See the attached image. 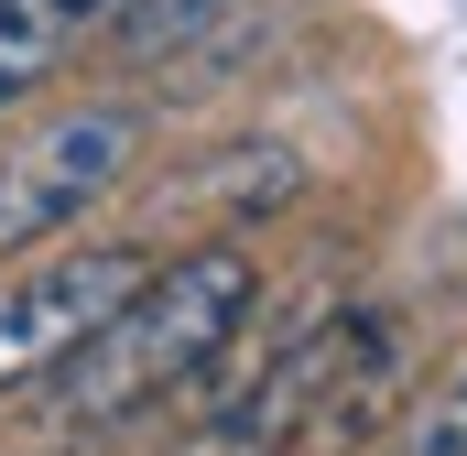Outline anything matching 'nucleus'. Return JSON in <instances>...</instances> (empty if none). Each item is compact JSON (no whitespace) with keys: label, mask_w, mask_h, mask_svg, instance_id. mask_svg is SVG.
Returning a JSON list of instances; mask_svg holds the SVG:
<instances>
[{"label":"nucleus","mask_w":467,"mask_h":456,"mask_svg":"<svg viewBox=\"0 0 467 456\" xmlns=\"http://www.w3.org/2000/svg\"><path fill=\"white\" fill-rule=\"evenodd\" d=\"M218 11H239V0H119L109 33H119V44H141V55H163V44H196Z\"/></svg>","instance_id":"5"},{"label":"nucleus","mask_w":467,"mask_h":456,"mask_svg":"<svg viewBox=\"0 0 467 456\" xmlns=\"http://www.w3.org/2000/svg\"><path fill=\"white\" fill-rule=\"evenodd\" d=\"M402 456H467V380L424 413V424H413V446H402Z\"/></svg>","instance_id":"6"},{"label":"nucleus","mask_w":467,"mask_h":456,"mask_svg":"<svg viewBox=\"0 0 467 456\" xmlns=\"http://www.w3.org/2000/svg\"><path fill=\"white\" fill-rule=\"evenodd\" d=\"M130 163H141V109L130 98H88V109H55L44 130L0 141V261L66 239Z\"/></svg>","instance_id":"2"},{"label":"nucleus","mask_w":467,"mask_h":456,"mask_svg":"<svg viewBox=\"0 0 467 456\" xmlns=\"http://www.w3.org/2000/svg\"><path fill=\"white\" fill-rule=\"evenodd\" d=\"M250 305H261L250 239H196V250L152 261L141 294L119 305L109 326L22 391V413L0 424V456H109L119 435H141L152 413H174L229 358Z\"/></svg>","instance_id":"1"},{"label":"nucleus","mask_w":467,"mask_h":456,"mask_svg":"<svg viewBox=\"0 0 467 456\" xmlns=\"http://www.w3.org/2000/svg\"><path fill=\"white\" fill-rule=\"evenodd\" d=\"M141 272H152V250H130V239H88V250L33 261L22 283H0V402L33 391L55 358H77V347L141 294Z\"/></svg>","instance_id":"3"},{"label":"nucleus","mask_w":467,"mask_h":456,"mask_svg":"<svg viewBox=\"0 0 467 456\" xmlns=\"http://www.w3.org/2000/svg\"><path fill=\"white\" fill-rule=\"evenodd\" d=\"M109 11H119V0H88V22H109Z\"/></svg>","instance_id":"7"},{"label":"nucleus","mask_w":467,"mask_h":456,"mask_svg":"<svg viewBox=\"0 0 467 456\" xmlns=\"http://www.w3.org/2000/svg\"><path fill=\"white\" fill-rule=\"evenodd\" d=\"M77 33H88V0H0V109H22Z\"/></svg>","instance_id":"4"}]
</instances>
